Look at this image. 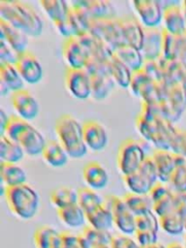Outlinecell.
Wrapping results in <instances>:
<instances>
[{"instance_id":"cell-37","label":"cell","mask_w":186,"mask_h":248,"mask_svg":"<svg viewBox=\"0 0 186 248\" xmlns=\"http://www.w3.org/2000/svg\"><path fill=\"white\" fill-rule=\"evenodd\" d=\"M78 204L88 214L104 204V199L93 189L82 187L78 190Z\"/></svg>"},{"instance_id":"cell-43","label":"cell","mask_w":186,"mask_h":248,"mask_svg":"<svg viewBox=\"0 0 186 248\" xmlns=\"http://www.w3.org/2000/svg\"><path fill=\"white\" fill-rule=\"evenodd\" d=\"M168 185L173 192L186 193V163L176 167Z\"/></svg>"},{"instance_id":"cell-17","label":"cell","mask_w":186,"mask_h":248,"mask_svg":"<svg viewBox=\"0 0 186 248\" xmlns=\"http://www.w3.org/2000/svg\"><path fill=\"white\" fill-rule=\"evenodd\" d=\"M163 29L170 34L181 36L186 33V20L181 7V2L174 1L173 4L163 11Z\"/></svg>"},{"instance_id":"cell-60","label":"cell","mask_w":186,"mask_h":248,"mask_svg":"<svg viewBox=\"0 0 186 248\" xmlns=\"http://www.w3.org/2000/svg\"><path fill=\"white\" fill-rule=\"evenodd\" d=\"M181 7H182V10H183V13H184V16H185V20H186V0L181 2Z\"/></svg>"},{"instance_id":"cell-55","label":"cell","mask_w":186,"mask_h":248,"mask_svg":"<svg viewBox=\"0 0 186 248\" xmlns=\"http://www.w3.org/2000/svg\"><path fill=\"white\" fill-rule=\"evenodd\" d=\"M176 59L186 68V33L179 36V44Z\"/></svg>"},{"instance_id":"cell-46","label":"cell","mask_w":186,"mask_h":248,"mask_svg":"<svg viewBox=\"0 0 186 248\" xmlns=\"http://www.w3.org/2000/svg\"><path fill=\"white\" fill-rule=\"evenodd\" d=\"M108 61V60H101L98 58L89 57L83 69L87 72L89 76L109 75Z\"/></svg>"},{"instance_id":"cell-61","label":"cell","mask_w":186,"mask_h":248,"mask_svg":"<svg viewBox=\"0 0 186 248\" xmlns=\"http://www.w3.org/2000/svg\"><path fill=\"white\" fill-rule=\"evenodd\" d=\"M95 248H111L110 246H100V247H95Z\"/></svg>"},{"instance_id":"cell-13","label":"cell","mask_w":186,"mask_h":248,"mask_svg":"<svg viewBox=\"0 0 186 248\" xmlns=\"http://www.w3.org/2000/svg\"><path fill=\"white\" fill-rule=\"evenodd\" d=\"M11 102L16 115L26 121L33 120L40 112V105L37 99L25 88L13 92Z\"/></svg>"},{"instance_id":"cell-16","label":"cell","mask_w":186,"mask_h":248,"mask_svg":"<svg viewBox=\"0 0 186 248\" xmlns=\"http://www.w3.org/2000/svg\"><path fill=\"white\" fill-rule=\"evenodd\" d=\"M83 140L87 148L93 151L103 150L108 140V133L104 125L93 119L86 120L82 123Z\"/></svg>"},{"instance_id":"cell-14","label":"cell","mask_w":186,"mask_h":248,"mask_svg":"<svg viewBox=\"0 0 186 248\" xmlns=\"http://www.w3.org/2000/svg\"><path fill=\"white\" fill-rule=\"evenodd\" d=\"M62 57L68 68L83 69L89 56L77 37L65 38L62 46Z\"/></svg>"},{"instance_id":"cell-58","label":"cell","mask_w":186,"mask_h":248,"mask_svg":"<svg viewBox=\"0 0 186 248\" xmlns=\"http://www.w3.org/2000/svg\"><path fill=\"white\" fill-rule=\"evenodd\" d=\"M166 248H184V246H182L178 242H170L166 246Z\"/></svg>"},{"instance_id":"cell-20","label":"cell","mask_w":186,"mask_h":248,"mask_svg":"<svg viewBox=\"0 0 186 248\" xmlns=\"http://www.w3.org/2000/svg\"><path fill=\"white\" fill-rule=\"evenodd\" d=\"M82 7L91 19H108L117 17V11L114 4L108 0H76L74 1Z\"/></svg>"},{"instance_id":"cell-40","label":"cell","mask_w":186,"mask_h":248,"mask_svg":"<svg viewBox=\"0 0 186 248\" xmlns=\"http://www.w3.org/2000/svg\"><path fill=\"white\" fill-rule=\"evenodd\" d=\"M153 82L154 80L142 69H140L133 72L129 88L135 96L142 98L144 93Z\"/></svg>"},{"instance_id":"cell-6","label":"cell","mask_w":186,"mask_h":248,"mask_svg":"<svg viewBox=\"0 0 186 248\" xmlns=\"http://www.w3.org/2000/svg\"><path fill=\"white\" fill-rule=\"evenodd\" d=\"M123 181L130 193L148 195L153 186L159 181L156 166L151 155H147L136 171L123 176Z\"/></svg>"},{"instance_id":"cell-59","label":"cell","mask_w":186,"mask_h":248,"mask_svg":"<svg viewBox=\"0 0 186 248\" xmlns=\"http://www.w3.org/2000/svg\"><path fill=\"white\" fill-rule=\"evenodd\" d=\"M144 248H166V246H164L163 244H161V243L157 242V243H155V244H153V245H151V246L144 247Z\"/></svg>"},{"instance_id":"cell-49","label":"cell","mask_w":186,"mask_h":248,"mask_svg":"<svg viewBox=\"0 0 186 248\" xmlns=\"http://www.w3.org/2000/svg\"><path fill=\"white\" fill-rule=\"evenodd\" d=\"M158 105H159V112H160L161 116H163L164 118H166L167 120H169L172 123L179 119L181 113L178 112L173 108V106L170 104V102L168 99L162 100L161 102H159Z\"/></svg>"},{"instance_id":"cell-24","label":"cell","mask_w":186,"mask_h":248,"mask_svg":"<svg viewBox=\"0 0 186 248\" xmlns=\"http://www.w3.org/2000/svg\"><path fill=\"white\" fill-rule=\"evenodd\" d=\"M35 248H62L61 232L48 225L36 229L33 234Z\"/></svg>"},{"instance_id":"cell-56","label":"cell","mask_w":186,"mask_h":248,"mask_svg":"<svg viewBox=\"0 0 186 248\" xmlns=\"http://www.w3.org/2000/svg\"><path fill=\"white\" fill-rule=\"evenodd\" d=\"M9 120H10V116H8L5 110L1 108L0 109V136L5 135V131L8 126Z\"/></svg>"},{"instance_id":"cell-23","label":"cell","mask_w":186,"mask_h":248,"mask_svg":"<svg viewBox=\"0 0 186 248\" xmlns=\"http://www.w3.org/2000/svg\"><path fill=\"white\" fill-rule=\"evenodd\" d=\"M121 18L126 45L140 50L144 37V27L140 21L133 16H125Z\"/></svg>"},{"instance_id":"cell-1","label":"cell","mask_w":186,"mask_h":248,"mask_svg":"<svg viewBox=\"0 0 186 248\" xmlns=\"http://www.w3.org/2000/svg\"><path fill=\"white\" fill-rule=\"evenodd\" d=\"M136 127L143 139L161 150H170L177 132L172 122L161 116L158 103H141Z\"/></svg>"},{"instance_id":"cell-63","label":"cell","mask_w":186,"mask_h":248,"mask_svg":"<svg viewBox=\"0 0 186 248\" xmlns=\"http://www.w3.org/2000/svg\"><path fill=\"white\" fill-rule=\"evenodd\" d=\"M184 230L186 231V219H185V224H184Z\"/></svg>"},{"instance_id":"cell-34","label":"cell","mask_w":186,"mask_h":248,"mask_svg":"<svg viewBox=\"0 0 186 248\" xmlns=\"http://www.w3.org/2000/svg\"><path fill=\"white\" fill-rule=\"evenodd\" d=\"M49 200L56 209H61L78 203V191L70 186H59L50 193Z\"/></svg>"},{"instance_id":"cell-2","label":"cell","mask_w":186,"mask_h":248,"mask_svg":"<svg viewBox=\"0 0 186 248\" xmlns=\"http://www.w3.org/2000/svg\"><path fill=\"white\" fill-rule=\"evenodd\" d=\"M0 18L19 29L27 36L37 37L43 32V20L28 3L19 0H1Z\"/></svg>"},{"instance_id":"cell-12","label":"cell","mask_w":186,"mask_h":248,"mask_svg":"<svg viewBox=\"0 0 186 248\" xmlns=\"http://www.w3.org/2000/svg\"><path fill=\"white\" fill-rule=\"evenodd\" d=\"M131 5L143 27H158L162 22L163 8L158 0H135Z\"/></svg>"},{"instance_id":"cell-48","label":"cell","mask_w":186,"mask_h":248,"mask_svg":"<svg viewBox=\"0 0 186 248\" xmlns=\"http://www.w3.org/2000/svg\"><path fill=\"white\" fill-rule=\"evenodd\" d=\"M135 240L140 248L151 246L158 242L157 232L150 231H136Z\"/></svg>"},{"instance_id":"cell-50","label":"cell","mask_w":186,"mask_h":248,"mask_svg":"<svg viewBox=\"0 0 186 248\" xmlns=\"http://www.w3.org/2000/svg\"><path fill=\"white\" fill-rule=\"evenodd\" d=\"M154 81H163V71L156 59L154 60H144L143 66L141 68Z\"/></svg>"},{"instance_id":"cell-47","label":"cell","mask_w":186,"mask_h":248,"mask_svg":"<svg viewBox=\"0 0 186 248\" xmlns=\"http://www.w3.org/2000/svg\"><path fill=\"white\" fill-rule=\"evenodd\" d=\"M19 55L4 39H0V64L16 65Z\"/></svg>"},{"instance_id":"cell-27","label":"cell","mask_w":186,"mask_h":248,"mask_svg":"<svg viewBox=\"0 0 186 248\" xmlns=\"http://www.w3.org/2000/svg\"><path fill=\"white\" fill-rule=\"evenodd\" d=\"M113 55L121 60L132 72L140 70L144 63V58L140 50L129 45H123L117 47Z\"/></svg>"},{"instance_id":"cell-26","label":"cell","mask_w":186,"mask_h":248,"mask_svg":"<svg viewBox=\"0 0 186 248\" xmlns=\"http://www.w3.org/2000/svg\"><path fill=\"white\" fill-rule=\"evenodd\" d=\"M0 176L4 187H14L26 183V172L17 164L1 162Z\"/></svg>"},{"instance_id":"cell-28","label":"cell","mask_w":186,"mask_h":248,"mask_svg":"<svg viewBox=\"0 0 186 248\" xmlns=\"http://www.w3.org/2000/svg\"><path fill=\"white\" fill-rule=\"evenodd\" d=\"M108 71L113 81L122 88H128L131 82L133 72L115 55H112L108 61Z\"/></svg>"},{"instance_id":"cell-62","label":"cell","mask_w":186,"mask_h":248,"mask_svg":"<svg viewBox=\"0 0 186 248\" xmlns=\"http://www.w3.org/2000/svg\"><path fill=\"white\" fill-rule=\"evenodd\" d=\"M184 248H186V235L184 237Z\"/></svg>"},{"instance_id":"cell-38","label":"cell","mask_w":186,"mask_h":248,"mask_svg":"<svg viewBox=\"0 0 186 248\" xmlns=\"http://www.w3.org/2000/svg\"><path fill=\"white\" fill-rule=\"evenodd\" d=\"M92 248L100 246H110L113 235L108 231H101L90 226H85L81 233Z\"/></svg>"},{"instance_id":"cell-25","label":"cell","mask_w":186,"mask_h":248,"mask_svg":"<svg viewBox=\"0 0 186 248\" xmlns=\"http://www.w3.org/2000/svg\"><path fill=\"white\" fill-rule=\"evenodd\" d=\"M43 160L50 167L60 168L66 165L68 162V154L58 140H50L46 141V144L41 154Z\"/></svg>"},{"instance_id":"cell-21","label":"cell","mask_w":186,"mask_h":248,"mask_svg":"<svg viewBox=\"0 0 186 248\" xmlns=\"http://www.w3.org/2000/svg\"><path fill=\"white\" fill-rule=\"evenodd\" d=\"M82 178L87 187L93 190L104 189L108 183V173L97 161L87 162L82 169Z\"/></svg>"},{"instance_id":"cell-11","label":"cell","mask_w":186,"mask_h":248,"mask_svg":"<svg viewBox=\"0 0 186 248\" xmlns=\"http://www.w3.org/2000/svg\"><path fill=\"white\" fill-rule=\"evenodd\" d=\"M65 86L75 98L85 100L91 94L90 76L84 69L67 68L65 72Z\"/></svg>"},{"instance_id":"cell-19","label":"cell","mask_w":186,"mask_h":248,"mask_svg":"<svg viewBox=\"0 0 186 248\" xmlns=\"http://www.w3.org/2000/svg\"><path fill=\"white\" fill-rule=\"evenodd\" d=\"M89 57L98 58L101 60H108L114 53V50L104 41L86 31L77 37Z\"/></svg>"},{"instance_id":"cell-22","label":"cell","mask_w":186,"mask_h":248,"mask_svg":"<svg viewBox=\"0 0 186 248\" xmlns=\"http://www.w3.org/2000/svg\"><path fill=\"white\" fill-rule=\"evenodd\" d=\"M0 39H4L19 54L27 51L28 36L0 18Z\"/></svg>"},{"instance_id":"cell-3","label":"cell","mask_w":186,"mask_h":248,"mask_svg":"<svg viewBox=\"0 0 186 248\" xmlns=\"http://www.w3.org/2000/svg\"><path fill=\"white\" fill-rule=\"evenodd\" d=\"M57 140L73 159L82 158L87 152L83 140L82 124L71 114H62L54 124Z\"/></svg>"},{"instance_id":"cell-32","label":"cell","mask_w":186,"mask_h":248,"mask_svg":"<svg viewBox=\"0 0 186 248\" xmlns=\"http://www.w3.org/2000/svg\"><path fill=\"white\" fill-rule=\"evenodd\" d=\"M86 221L88 226L101 231H109L114 225L112 213L105 204L86 214Z\"/></svg>"},{"instance_id":"cell-7","label":"cell","mask_w":186,"mask_h":248,"mask_svg":"<svg viewBox=\"0 0 186 248\" xmlns=\"http://www.w3.org/2000/svg\"><path fill=\"white\" fill-rule=\"evenodd\" d=\"M147 155L139 141L134 139L124 140L117 151L116 165L122 176L136 171L143 163Z\"/></svg>"},{"instance_id":"cell-39","label":"cell","mask_w":186,"mask_h":248,"mask_svg":"<svg viewBox=\"0 0 186 248\" xmlns=\"http://www.w3.org/2000/svg\"><path fill=\"white\" fill-rule=\"evenodd\" d=\"M167 99L180 113L186 108V85L183 82H175L169 85Z\"/></svg>"},{"instance_id":"cell-30","label":"cell","mask_w":186,"mask_h":248,"mask_svg":"<svg viewBox=\"0 0 186 248\" xmlns=\"http://www.w3.org/2000/svg\"><path fill=\"white\" fill-rule=\"evenodd\" d=\"M91 94L90 97L96 101L106 99L114 87L115 82L109 75L90 76Z\"/></svg>"},{"instance_id":"cell-4","label":"cell","mask_w":186,"mask_h":248,"mask_svg":"<svg viewBox=\"0 0 186 248\" xmlns=\"http://www.w3.org/2000/svg\"><path fill=\"white\" fill-rule=\"evenodd\" d=\"M5 136L17 142L25 154L33 157L41 155L46 144L43 134L28 121L17 115L10 116Z\"/></svg>"},{"instance_id":"cell-35","label":"cell","mask_w":186,"mask_h":248,"mask_svg":"<svg viewBox=\"0 0 186 248\" xmlns=\"http://www.w3.org/2000/svg\"><path fill=\"white\" fill-rule=\"evenodd\" d=\"M122 198L135 217L152 211L153 203L148 195H138L128 192Z\"/></svg>"},{"instance_id":"cell-15","label":"cell","mask_w":186,"mask_h":248,"mask_svg":"<svg viewBox=\"0 0 186 248\" xmlns=\"http://www.w3.org/2000/svg\"><path fill=\"white\" fill-rule=\"evenodd\" d=\"M16 67L24 82L36 84L43 78V67L39 59L31 51L21 53L16 63Z\"/></svg>"},{"instance_id":"cell-57","label":"cell","mask_w":186,"mask_h":248,"mask_svg":"<svg viewBox=\"0 0 186 248\" xmlns=\"http://www.w3.org/2000/svg\"><path fill=\"white\" fill-rule=\"evenodd\" d=\"M10 92H11L10 89H9L4 83L0 82V95H1V96H6V95H8Z\"/></svg>"},{"instance_id":"cell-5","label":"cell","mask_w":186,"mask_h":248,"mask_svg":"<svg viewBox=\"0 0 186 248\" xmlns=\"http://www.w3.org/2000/svg\"><path fill=\"white\" fill-rule=\"evenodd\" d=\"M3 195L10 211L18 219L30 220L37 214L40 197L37 191L27 183L5 187Z\"/></svg>"},{"instance_id":"cell-36","label":"cell","mask_w":186,"mask_h":248,"mask_svg":"<svg viewBox=\"0 0 186 248\" xmlns=\"http://www.w3.org/2000/svg\"><path fill=\"white\" fill-rule=\"evenodd\" d=\"M0 82L4 83L12 93L24 89V80L14 64H0Z\"/></svg>"},{"instance_id":"cell-52","label":"cell","mask_w":186,"mask_h":248,"mask_svg":"<svg viewBox=\"0 0 186 248\" xmlns=\"http://www.w3.org/2000/svg\"><path fill=\"white\" fill-rule=\"evenodd\" d=\"M172 192L173 191L169 187L168 184H165V183H162V182H157L153 186L151 191L149 192L148 196L151 199L152 203H155V202L165 199L166 197H168Z\"/></svg>"},{"instance_id":"cell-29","label":"cell","mask_w":186,"mask_h":248,"mask_svg":"<svg viewBox=\"0 0 186 248\" xmlns=\"http://www.w3.org/2000/svg\"><path fill=\"white\" fill-rule=\"evenodd\" d=\"M57 216L59 220L69 228H79L87 222L85 212L78 203L57 209Z\"/></svg>"},{"instance_id":"cell-33","label":"cell","mask_w":186,"mask_h":248,"mask_svg":"<svg viewBox=\"0 0 186 248\" xmlns=\"http://www.w3.org/2000/svg\"><path fill=\"white\" fill-rule=\"evenodd\" d=\"M39 4L53 23L64 19L71 8L70 3L64 0H41Z\"/></svg>"},{"instance_id":"cell-45","label":"cell","mask_w":186,"mask_h":248,"mask_svg":"<svg viewBox=\"0 0 186 248\" xmlns=\"http://www.w3.org/2000/svg\"><path fill=\"white\" fill-rule=\"evenodd\" d=\"M62 248H92L82 234H75L69 231L61 232Z\"/></svg>"},{"instance_id":"cell-8","label":"cell","mask_w":186,"mask_h":248,"mask_svg":"<svg viewBox=\"0 0 186 248\" xmlns=\"http://www.w3.org/2000/svg\"><path fill=\"white\" fill-rule=\"evenodd\" d=\"M88 31L104 41L113 50L126 45L121 18L118 16L108 19H92Z\"/></svg>"},{"instance_id":"cell-9","label":"cell","mask_w":186,"mask_h":248,"mask_svg":"<svg viewBox=\"0 0 186 248\" xmlns=\"http://www.w3.org/2000/svg\"><path fill=\"white\" fill-rule=\"evenodd\" d=\"M104 204L110 209L113 217V223L122 234H135L136 217L130 211L122 197L108 195L104 199Z\"/></svg>"},{"instance_id":"cell-44","label":"cell","mask_w":186,"mask_h":248,"mask_svg":"<svg viewBox=\"0 0 186 248\" xmlns=\"http://www.w3.org/2000/svg\"><path fill=\"white\" fill-rule=\"evenodd\" d=\"M159 218L152 211L136 217V231H150L158 232Z\"/></svg>"},{"instance_id":"cell-41","label":"cell","mask_w":186,"mask_h":248,"mask_svg":"<svg viewBox=\"0 0 186 248\" xmlns=\"http://www.w3.org/2000/svg\"><path fill=\"white\" fill-rule=\"evenodd\" d=\"M185 218L176 213H170L159 218V225L169 234L177 235L184 231Z\"/></svg>"},{"instance_id":"cell-42","label":"cell","mask_w":186,"mask_h":248,"mask_svg":"<svg viewBox=\"0 0 186 248\" xmlns=\"http://www.w3.org/2000/svg\"><path fill=\"white\" fill-rule=\"evenodd\" d=\"M179 44V36L170 34V32L163 31V49L162 55L168 60H174L177 57Z\"/></svg>"},{"instance_id":"cell-51","label":"cell","mask_w":186,"mask_h":248,"mask_svg":"<svg viewBox=\"0 0 186 248\" xmlns=\"http://www.w3.org/2000/svg\"><path fill=\"white\" fill-rule=\"evenodd\" d=\"M170 151L186 158V130L178 129L171 144Z\"/></svg>"},{"instance_id":"cell-53","label":"cell","mask_w":186,"mask_h":248,"mask_svg":"<svg viewBox=\"0 0 186 248\" xmlns=\"http://www.w3.org/2000/svg\"><path fill=\"white\" fill-rule=\"evenodd\" d=\"M172 212L186 219V193L173 192Z\"/></svg>"},{"instance_id":"cell-54","label":"cell","mask_w":186,"mask_h":248,"mask_svg":"<svg viewBox=\"0 0 186 248\" xmlns=\"http://www.w3.org/2000/svg\"><path fill=\"white\" fill-rule=\"evenodd\" d=\"M110 247L111 248H140L135 238H132L131 235H126V234L114 235L112 238Z\"/></svg>"},{"instance_id":"cell-18","label":"cell","mask_w":186,"mask_h":248,"mask_svg":"<svg viewBox=\"0 0 186 248\" xmlns=\"http://www.w3.org/2000/svg\"><path fill=\"white\" fill-rule=\"evenodd\" d=\"M163 28L144 27V37L140 52L144 60H154L162 55Z\"/></svg>"},{"instance_id":"cell-10","label":"cell","mask_w":186,"mask_h":248,"mask_svg":"<svg viewBox=\"0 0 186 248\" xmlns=\"http://www.w3.org/2000/svg\"><path fill=\"white\" fill-rule=\"evenodd\" d=\"M158 173L159 182L168 184L177 166L186 163V158L170 150L155 149L151 155Z\"/></svg>"},{"instance_id":"cell-31","label":"cell","mask_w":186,"mask_h":248,"mask_svg":"<svg viewBox=\"0 0 186 248\" xmlns=\"http://www.w3.org/2000/svg\"><path fill=\"white\" fill-rule=\"evenodd\" d=\"M22 147L7 136H0V160L1 162L16 164L24 157Z\"/></svg>"}]
</instances>
